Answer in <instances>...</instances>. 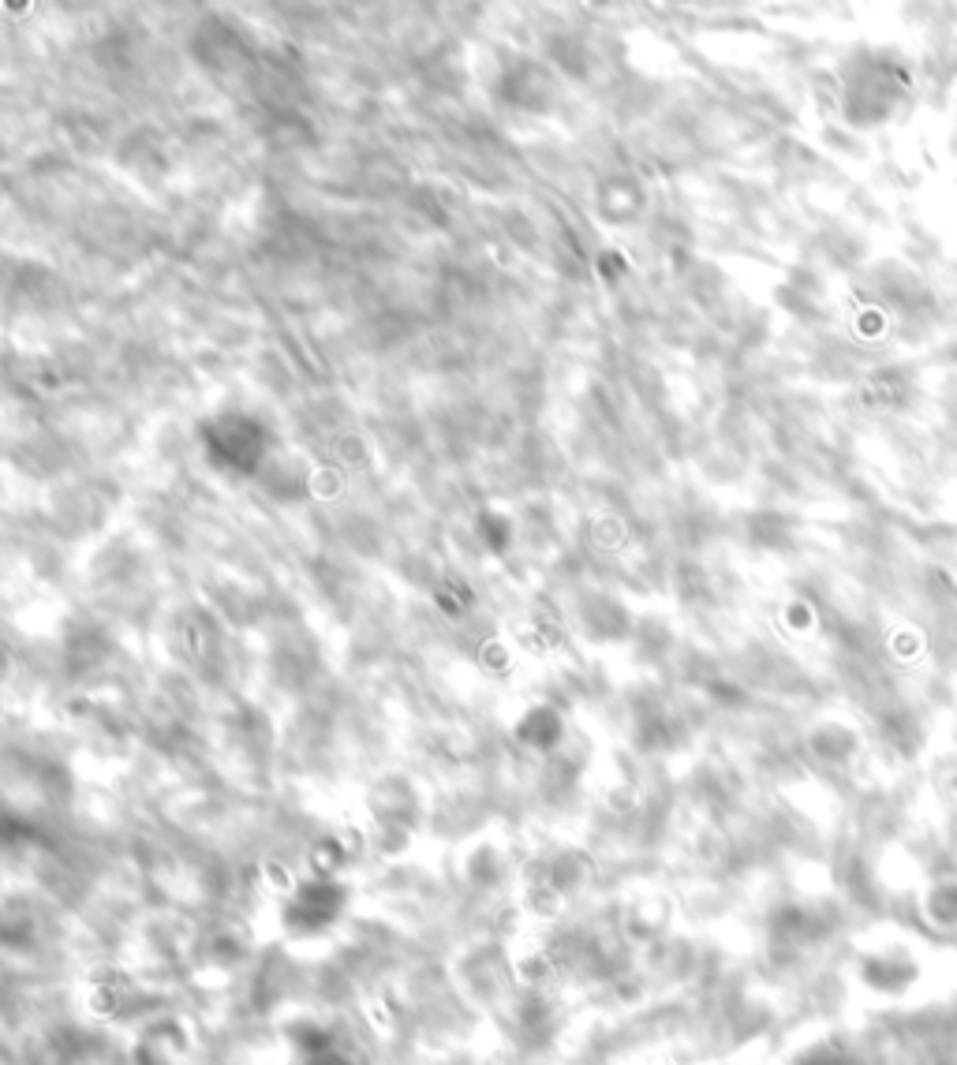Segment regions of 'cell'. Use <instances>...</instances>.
I'll return each mask as SVG.
<instances>
[{
    "label": "cell",
    "mask_w": 957,
    "mask_h": 1065,
    "mask_svg": "<svg viewBox=\"0 0 957 1065\" xmlns=\"http://www.w3.org/2000/svg\"><path fill=\"white\" fill-rule=\"evenodd\" d=\"M202 441H206L210 464H217L221 471H240V475L255 471L262 453H266V430H258L251 423H236V419L202 430Z\"/></svg>",
    "instance_id": "1"
}]
</instances>
